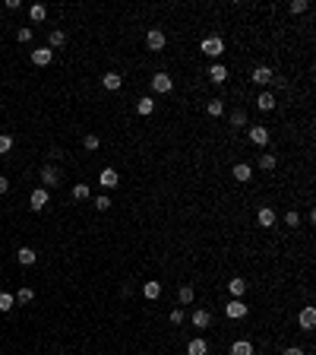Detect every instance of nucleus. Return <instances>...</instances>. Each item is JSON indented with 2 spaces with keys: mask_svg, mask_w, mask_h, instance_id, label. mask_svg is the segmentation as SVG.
Segmentation results:
<instances>
[{
  "mask_svg": "<svg viewBox=\"0 0 316 355\" xmlns=\"http://www.w3.org/2000/svg\"><path fill=\"white\" fill-rule=\"evenodd\" d=\"M48 203H51V197H48V187H38V190H32V197H29V206H32L35 213L48 210Z\"/></svg>",
  "mask_w": 316,
  "mask_h": 355,
  "instance_id": "nucleus-1",
  "label": "nucleus"
},
{
  "mask_svg": "<svg viewBox=\"0 0 316 355\" xmlns=\"http://www.w3.org/2000/svg\"><path fill=\"white\" fill-rule=\"evenodd\" d=\"M152 89H155L158 95L171 92L174 89V76H171V73H155V76H152Z\"/></svg>",
  "mask_w": 316,
  "mask_h": 355,
  "instance_id": "nucleus-2",
  "label": "nucleus"
},
{
  "mask_svg": "<svg viewBox=\"0 0 316 355\" xmlns=\"http://www.w3.org/2000/svg\"><path fill=\"white\" fill-rule=\"evenodd\" d=\"M165 45H168V38H165V32H161V29H149V32H146V48H149V51H161Z\"/></svg>",
  "mask_w": 316,
  "mask_h": 355,
  "instance_id": "nucleus-3",
  "label": "nucleus"
},
{
  "mask_svg": "<svg viewBox=\"0 0 316 355\" xmlns=\"http://www.w3.org/2000/svg\"><path fill=\"white\" fill-rule=\"evenodd\" d=\"M203 54H209V57H221L225 54V42H221L218 35H209L203 42Z\"/></svg>",
  "mask_w": 316,
  "mask_h": 355,
  "instance_id": "nucleus-4",
  "label": "nucleus"
},
{
  "mask_svg": "<svg viewBox=\"0 0 316 355\" xmlns=\"http://www.w3.org/2000/svg\"><path fill=\"white\" fill-rule=\"evenodd\" d=\"M225 314L231 320H240V317H247V305L240 298H234V301H228V305H225Z\"/></svg>",
  "mask_w": 316,
  "mask_h": 355,
  "instance_id": "nucleus-5",
  "label": "nucleus"
},
{
  "mask_svg": "<svg viewBox=\"0 0 316 355\" xmlns=\"http://www.w3.org/2000/svg\"><path fill=\"white\" fill-rule=\"evenodd\" d=\"M250 79H253L256 86H269V83L275 79V73H272V67H256V70L250 73Z\"/></svg>",
  "mask_w": 316,
  "mask_h": 355,
  "instance_id": "nucleus-6",
  "label": "nucleus"
},
{
  "mask_svg": "<svg viewBox=\"0 0 316 355\" xmlns=\"http://www.w3.org/2000/svg\"><path fill=\"white\" fill-rule=\"evenodd\" d=\"M190 320H193V327H196V330H206V327L212 324V311H206V308H196Z\"/></svg>",
  "mask_w": 316,
  "mask_h": 355,
  "instance_id": "nucleus-7",
  "label": "nucleus"
},
{
  "mask_svg": "<svg viewBox=\"0 0 316 355\" xmlns=\"http://www.w3.org/2000/svg\"><path fill=\"white\" fill-rule=\"evenodd\" d=\"M297 324H300V330H313L316 327V308H304L297 314Z\"/></svg>",
  "mask_w": 316,
  "mask_h": 355,
  "instance_id": "nucleus-8",
  "label": "nucleus"
},
{
  "mask_svg": "<svg viewBox=\"0 0 316 355\" xmlns=\"http://www.w3.org/2000/svg\"><path fill=\"white\" fill-rule=\"evenodd\" d=\"M51 60H54V51L51 48H35V51H32V64H35V67H48Z\"/></svg>",
  "mask_w": 316,
  "mask_h": 355,
  "instance_id": "nucleus-9",
  "label": "nucleus"
},
{
  "mask_svg": "<svg viewBox=\"0 0 316 355\" xmlns=\"http://www.w3.org/2000/svg\"><path fill=\"white\" fill-rule=\"evenodd\" d=\"M102 83H105V89H111V92H117L120 86H124V76H120L117 70H107L105 76H102Z\"/></svg>",
  "mask_w": 316,
  "mask_h": 355,
  "instance_id": "nucleus-10",
  "label": "nucleus"
},
{
  "mask_svg": "<svg viewBox=\"0 0 316 355\" xmlns=\"http://www.w3.org/2000/svg\"><path fill=\"white\" fill-rule=\"evenodd\" d=\"M42 181H44V187H57L60 184V171L54 168V165H44L42 168Z\"/></svg>",
  "mask_w": 316,
  "mask_h": 355,
  "instance_id": "nucleus-11",
  "label": "nucleus"
},
{
  "mask_svg": "<svg viewBox=\"0 0 316 355\" xmlns=\"http://www.w3.org/2000/svg\"><path fill=\"white\" fill-rule=\"evenodd\" d=\"M250 143L253 146H266L269 143V127H250Z\"/></svg>",
  "mask_w": 316,
  "mask_h": 355,
  "instance_id": "nucleus-12",
  "label": "nucleus"
},
{
  "mask_svg": "<svg viewBox=\"0 0 316 355\" xmlns=\"http://www.w3.org/2000/svg\"><path fill=\"white\" fill-rule=\"evenodd\" d=\"M206 352H209V343H206L203 336H196V339L187 343V355H206Z\"/></svg>",
  "mask_w": 316,
  "mask_h": 355,
  "instance_id": "nucleus-13",
  "label": "nucleus"
},
{
  "mask_svg": "<svg viewBox=\"0 0 316 355\" xmlns=\"http://www.w3.org/2000/svg\"><path fill=\"white\" fill-rule=\"evenodd\" d=\"M143 295L149 298V301L161 298V283H158V279H146V285H143Z\"/></svg>",
  "mask_w": 316,
  "mask_h": 355,
  "instance_id": "nucleus-14",
  "label": "nucleus"
},
{
  "mask_svg": "<svg viewBox=\"0 0 316 355\" xmlns=\"http://www.w3.org/2000/svg\"><path fill=\"white\" fill-rule=\"evenodd\" d=\"M98 181H102L105 187H117L120 184V175L114 168H102V175H98Z\"/></svg>",
  "mask_w": 316,
  "mask_h": 355,
  "instance_id": "nucleus-15",
  "label": "nucleus"
},
{
  "mask_svg": "<svg viewBox=\"0 0 316 355\" xmlns=\"http://www.w3.org/2000/svg\"><path fill=\"white\" fill-rule=\"evenodd\" d=\"M209 79H212V83H225V79H228V67L225 64H212L209 67Z\"/></svg>",
  "mask_w": 316,
  "mask_h": 355,
  "instance_id": "nucleus-16",
  "label": "nucleus"
},
{
  "mask_svg": "<svg viewBox=\"0 0 316 355\" xmlns=\"http://www.w3.org/2000/svg\"><path fill=\"white\" fill-rule=\"evenodd\" d=\"M250 178H253V168L247 162H237V165H234V181H244V184H247Z\"/></svg>",
  "mask_w": 316,
  "mask_h": 355,
  "instance_id": "nucleus-17",
  "label": "nucleus"
},
{
  "mask_svg": "<svg viewBox=\"0 0 316 355\" xmlns=\"http://www.w3.org/2000/svg\"><path fill=\"white\" fill-rule=\"evenodd\" d=\"M256 219H259V225H263V229H272V225H275V210H272V206H263Z\"/></svg>",
  "mask_w": 316,
  "mask_h": 355,
  "instance_id": "nucleus-18",
  "label": "nucleus"
},
{
  "mask_svg": "<svg viewBox=\"0 0 316 355\" xmlns=\"http://www.w3.org/2000/svg\"><path fill=\"white\" fill-rule=\"evenodd\" d=\"M16 260H19V263H22V266H32V263H35V260H38V254L32 251V247H19Z\"/></svg>",
  "mask_w": 316,
  "mask_h": 355,
  "instance_id": "nucleus-19",
  "label": "nucleus"
},
{
  "mask_svg": "<svg viewBox=\"0 0 316 355\" xmlns=\"http://www.w3.org/2000/svg\"><path fill=\"white\" fill-rule=\"evenodd\" d=\"M256 108H259V111H272V108H275V95H272V92H259Z\"/></svg>",
  "mask_w": 316,
  "mask_h": 355,
  "instance_id": "nucleus-20",
  "label": "nucleus"
},
{
  "mask_svg": "<svg viewBox=\"0 0 316 355\" xmlns=\"http://www.w3.org/2000/svg\"><path fill=\"white\" fill-rule=\"evenodd\" d=\"M66 45V32H60V29H54L51 35H48V48L54 51V48H63Z\"/></svg>",
  "mask_w": 316,
  "mask_h": 355,
  "instance_id": "nucleus-21",
  "label": "nucleus"
},
{
  "mask_svg": "<svg viewBox=\"0 0 316 355\" xmlns=\"http://www.w3.org/2000/svg\"><path fill=\"white\" fill-rule=\"evenodd\" d=\"M231 355H253V343L250 339H237V343L231 346Z\"/></svg>",
  "mask_w": 316,
  "mask_h": 355,
  "instance_id": "nucleus-22",
  "label": "nucleus"
},
{
  "mask_svg": "<svg viewBox=\"0 0 316 355\" xmlns=\"http://www.w3.org/2000/svg\"><path fill=\"white\" fill-rule=\"evenodd\" d=\"M228 289H231L234 298H244L247 295V279H231V283H228Z\"/></svg>",
  "mask_w": 316,
  "mask_h": 355,
  "instance_id": "nucleus-23",
  "label": "nucleus"
},
{
  "mask_svg": "<svg viewBox=\"0 0 316 355\" xmlns=\"http://www.w3.org/2000/svg\"><path fill=\"white\" fill-rule=\"evenodd\" d=\"M193 298H196L193 285H180V289H177V301H180V305H193Z\"/></svg>",
  "mask_w": 316,
  "mask_h": 355,
  "instance_id": "nucleus-24",
  "label": "nucleus"
},
{
  "mask_svg": "<svg viewBox=\"0 0 316 355\" xmlns=\"http://www.w3.org/2000/svg\"><path fill=\"white\" fill-rule=\"evenodd\" d=\"M136 111L143 118H149L152 111H155V98H139V102H136Z\"/></svg>",
  "mask_w": 316,
  "mask_h": 355,
  "instance_id": "nucleus-25",
  "label": "nucleus"
},
{
  "mask_svg": "<svg viewBox=\"0 0 316 355\" xmlns=\"http://www.w3.org/2000/svg\"><path fill=\"white\" fill-rule=\"evenodd\" d=\"M275 165H278V159H275V152H263V156H259V168H263V171H272Z\"/></svg>",
  "mask_w": 316,
  "mask_h": 355,
  "instance_id": "nucleus-26",
  "label": "nucleus"
},
{
  "mask_svg": "<svg viewBox=\"0 0 316 355\" xmlns=\"http://www.w3.org/2000/svg\"><path fill=\"white\" fill-rule=\"evenodd\" d=\"M206 111H209V118H221L225 115V102H221V98H212V102L206 105Z\"/></svg>",
  "mask_w": 316,
  "mask_h": 355,
  "instance_id": "nucleus-27",
  "label": "nucleus"
},
{
  "mask_svg": "<svg viewBox=\"0 0 316 355\" xmlns=\"http://www.w3.org/2000/svg\"><path fill=\"white\" fill-rule=\"evenodd\" d=\"M29 16H32V23H42V19L48 16V6H44V3H35V6L29 10Z\"/></svg>",
  "mask_w": 316,
  "mask_h": 355,
  "instance_id": "nucleus-28",
  "label": "nucleus"
},
{
  "mask_svg": "<svg viewBox=\"0 0 316 355\" xmlns=\"http://www.w3.org/2000/svg\"><path fill=\"white\" fill-rule=\"evenodd\" d=\"M13 298H16V305H29V301L35 298V292H32V289H25V285H22V289H19Z\"/></svg>",
  "mask_w": 316,
  "mask_h": 355,
  "instance_id": "nucleus-29",
  "label": "nucleus"
},
{
  "mask_svg": "<svg viewBox=\"0 0 316 355\" xmlns=\"http://www.w3.org/2000/svg\"><path fill=\"white\" fill-rule=\"evenodd\" d=\"M247 124V111L244 108H234L231 111V127H244Z\"/></svg>",
  "mask_w": 316,
  "mask_h": 355,
  "instance_id": "nucleus-30",
  "label": "nucleus"
},
{
  "mask_svg": "<svg viewBox=\"0 0 316 355\" xmlns=\"http://www.w3.org/2000/svg\"><path fill=\"white\" fill-rule=\"evenodd\" d=\"M288 10H291L294 16H300V13L310 10V3H307V0H291V3H288Z\"/></svg>",
  "mask_w": 316,
  "mask_h": 355,
  "instance_id": "nucleus-31",
  "label": "nucleus"
},
{
  "mask_svg": "<svg viewBox=\"0 0 316 355\" xmlns=\"http://www.w3.org/2000/svg\"><path fill=\"white\" fill-rule=\"evenodd\" d=\"M13 305H16V298H13L10 292H0V311H3V314L13 311Z\"/></svg>",
  "mask_w": 316,
  "mask_h": 355,
  "instance_id": "nucleus-32",
  "label": "nucleus"
},
{
  "mask_svg": "<svg viewBox=\"0 0 316 355\" xmlns=\"http://www.w3.org/2000/svg\"><path fill=\"white\" fill-rule=\"evenodd\" d=\"M89 197H92L89 184H76V187H73V200H89Z\"/></svg>",
  "mask_w": 316,
  "mask_h": 355,
  "instance_id": "nucleus-33",
  "label": "nucleus"
},
{
  "mask_svg": "<svg viewBox=\"0 0 316 355\" xmlns=\"http://www.w3.org/2000/svg\"><path fill=\"white\" fill-rule=\"evenodd\" d=\"M16 42H19V45H29V42H32V29H29V25H22V29L16 32Z\"/></svg>",
  "mask_w": 316,
  "mask_h": 355,
  "instance_id": "nucleus-34",
  "label": "nucleus"
},
{
  "mask_svg": "<svg viewBox=\"0 0 316 355\" xmlns=\"http://www.w3.org/2000/svg\"><path fill=\"white\" fill-rule=\"evenodd\" d=\"M95 210H98V213L111 210V197H105V193H98V197H95Z\"/></svg>",
  "mask_w": 316,
  "mask_h": 355,
  "instance_id": "nucleus-35",
  "label": "nucleus"
},
{
  "mask_svg": "<svg viewBox=\"0 0 316 355\" xmlns=\"http://www.w3.org/2000/svg\"><path fill=\"white\" fill-rule=\"evenodd\" d=\"M10 149H13V137H6V133H0V156H6Z\"/></svg>",
  "mask_w": 316,
  "mask_h": 355,
  "instance_id": "nucleus-36",
  "label": "nucleus"
},
{
  "mask_svg": "<svg viewBox=\"0 0 316 355\" xmlns=\"http://www.w3.org/2000/svg\"><path fill=\"white\" fill-rule=\"evenodd\" d=\"M83 146H85V149H98V146H102V140H98L95 133H89V137L83 140Z\"/></svg>",
  "mask_w": 316,
  "mask_h": 355,
  "instance_id": "nucleus-37",
  "label": "nucleus"
},
{
  "mask_svg": "<svg viewBox=\"0 0 316 355\" xmlns=\"http://www.w3.org/2000/svg\"><path fill=\"white\" fill-rule=\"evenodd\" d=\"M171 324H174V327L184 324V308H174V311H171Z\"/></svg>",
  "mask_w": 316,
  "mask_h": 355,
  "instance_id": "nucleus-38",
  "label": "nucleus"
},
{
  "mask_svg": "<svg viewBox=\"0 0 316 355\" xmlns=\"http://www.w3.org/2000/svg\"><path fill=\"white\" fill-rule=\"evenodd\" d=\"M285 222L291 225V229H297V225H300V216H297V210H291V213H288V216H285Z\"/></svg>",
  "mask_w": 316,
  "mask_h": 355,
  "instance_id": "nucleus-39",
  "label": "nucleus"
},
{
  "mask_svg": "<svg viewBox=\"0 0 316 355\" xmlns=\"http://www.w3.org/2000/svg\"><path fill=\"white\" fill-rule=\"evenodd\" d=\"M281 355H304V349H300V346H288V349L281 352Z\"/></svg>",
  "mask_w": 316,
  "mask_h": 355,
  "instance_id": "nucleus-40",
  "label": "nucleus"
},
{
  "mask_svg": "<svg viewBox=\"0 0 316 355\" xmlns=\"http://www.w3.org/2000/svg\"><path fill=\"white\" fill-rule=\"evenodd\" d=\"M6 190H10V181H6L3 175H0V193H6Z\"/></svg>",
  "mask_w": 316,
  "mask_h": 355,
  "instance_id": "nucleus-41",
  "label": "nucleus"
}]
</instances>
